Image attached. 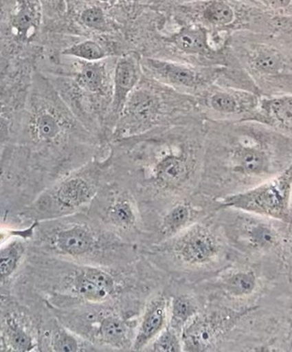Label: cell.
Listing matches in <instances>:
<instances>
[{
	"label": "cell",
	"mask_w": 292,
	"mask_h": 352,
	"mask_svg": "<svg viewBox=\"0 0 292 352\" xmlns=\"http://www.w3.org/2000/svg\"><path fill=\"white\" fill-rule=\"evenodd\" d=\"M231 47L260 96H292V48L279 34L236 32Z\"/></svg>",
	"instance_id": "6da1fadb"
},
{
	"label": "cell",
	"mask_w": 292,
	"mask_h": 352,
	"mask_svg": "<svg viewBox=\"0 0 292 352\" xmlns=\"http://www.w3.org/2000/svg\"><path fill=\"white\" fill-rule=\"evenodd\" d=\"M292 198V162L283 171L257 186L228 195L222 204L260 217L290 220Z\"/></svg>",
	"instance_id": "7a4b0ae2"
},
{
	"label": "cell",
	"mask_w": 292,
	"mask_h": 352,
	"mask_svg": "<svg viewBox=\"0 0 292 352\" xmlns=\"http://www.w3.org/2000/svg\"><path fill=\"white\" fill-rule=\"evenodd\" d=\"M175 256L190 266L205 265L219 255L221 244L214 232L204 224L194 223L181 232L172 246Z\"/></svg>",
	"instance_id": "3957f363"
},
{
	"label": "cell",
	"mask_w": 292,
	"mask_h": 352,
	"mask_svg": "<svg viewBox=\"0 0 292 352\" xmlns=\"http://www.w3.org/2000/svg\"><path fill=\"white\" fill-rule=\"evenodd\" d=\"M262 96L240 88L223 87L212 91L207 99L211 110L235 121H255Z\"/></svg>",
	"instance_id": "277c9868"
},
{
	"label": "cell",
	"mask_w": 292,
	"mask_h": 352,
	"mask_svg": "<svg viewBox=\"0 0 292 352\" xmlns=\"http://www.w3.org/2000/svg\"><path fill=\"white\" fill-rule=\"evenodd\" d=\"M232 318L222 314H198L181 331L183 351H211L216 347L221 335L231 327Z\"/></svg>",
	"instance_id": "5b68a950"
},
{
	"label": "cell",
	"mask_w": 292,
	"mask_h": 352,
	"mask_svg": "<svg viewBox=\"0 0 292 352\" xmlns=\"http://www.w3.org/2000/svg\"><path fill=\"white\" fill-rule=\"evenodd\" d=\"M73 291L93 303L104 302L115 294L116 283L112 275L103 269L86 267L73 278Z\"/></svg>",
	"instance_id": "8992f818"
},
{
	"label": "cell",
	"mask_w": 292,
	"mask_h": 352,
	"mask_svg": "<svg viewBox=\"0 0 292 352\" xmlns=\"http://www.w3.org/2000/svg\"><path fill=\"white\" fill-rule=\"evenodd\" d=\"M169 305L164 295L155 297L146 306L135 336L133 340L132 351H140L148 347L153 340L168 324Z\"/></svg>",
	"instance_id": "52a82bcc"
},
{
	"label": "cell",
	"mask_w": 292,
	"mask_h": 352,
	"mask_svg": "<svg viewBox=\"0 0 292 352\" xmlns=\"http://www.w3.org/2000/svg\"><path fill=\"white\" fill-rule=\"evenodd\" d=\"M255 121L292 138V96H262Z\"/></svg>",
	"instance_id": "ba28073f"
},
{
	"label": "cell",
	"mask_w": 292,
	"mask_h": 352,
	"mask_svg": "<svg viewBox=\"0 0 292 352\" xmlns=\"http://www.w3.org/2000/svg\"><path fill=\"white\" fill-rule=\"evenodd\" d=\"M144 67L154 78L171 86L192 88L205 83V79L194 68L175 62L147 58Z\"/></svg>",
	"instance_id": "9c48e42d"
},
{
	"label": "cell",
	"mask_w": 292,
	"mask_h": 352,
	"mask_svg": "<svg viewBox=\"0 0 292 352\" xmlns=\"http://www.w3.org/2000/svg\"><path fill=\"white\" fill-rule=\"evenodd\" d=\"M54 246L60 254L72 257H83L98 248L95 232L87 226H74L56 232Z\"/></svg>",
	"instance_id": "30bf717a"
},
{
	"label": "cell",
	"mask_w": 292,
	"mask_h": 352,
	"mask_svg": "<svg viewBox=\"0 0 292 352\" xmlns=\"http://www.w3.org/2000/svg\"><path fill=\"white\" fill-rule=\"evenodd\" d=\"M139 65L132 56H124L116 64L113 75V111L119 113L139 81Z\"/></svg>",
	"instance_id": "8fae6325"
},
{
	"label": "cell",
	"mask_w": 292,
	"mask_h": 352,
	"mask_svg": "<svg viewBox=\"0 0 292 352\" xmlns=\"http://www.w3.org/2000/svg\"><path fill=\"white\" fill-rule=\"evenodd\" d=\"M96 190L86 179L75 177L63 182L56 188L54 199L63 210H75L89 204Z\"/></svg>",
	"instance_id": "7c38bea8"
},
{
	"label": "cell",
	"mask_w": 292,
	"mask_h": 352,
	"mask_svg": "<svg viewBox=\"0 0 292 352\" xmlns=\"http://www.w3.org/2000/svg\"><path fill=\"white\" fill-rule=\"evenodd\" d=\"M154 176L161 188L178 189L188 181L189 164L183 156L166 155L155 164Z\"/></svg>",
	"instance_id": "4fadbf2b"
},
{
	"label": "cell",
	"mask_w": 292,
	"mask_h": 352,
	"mask_svg": "<svg viewBox=\"0 0 292 352\" xmlns=\"http://www.w3.org/2000/svg\"><path fill=\"white\" fill-rule=\"evenodd\" d=\"M198 211L192 204H177L170 209L161 220L159 239L167 240L186 231L196 221Z\"/></svg>",
	"instance_id": "5bb4252c"
},
{
	"label": "cell",
	"mask_w": 292,
	"mask_h": 352,
	"mask_svg": "<svg viewBox=\"0 0 292 352\" xmlns=\"http://www.w3.org/2000/svg\"><path fill=\"white\" fill-rule=\"evenodd\" d=\"M41 8L38 0H18L11 25L22 39L32 38L41 24Z\"/></svg>",
	"instance_id": "9a60e30c"
},
{
	"label": "cell",
	"mask_w": 292,
	"mask_h": 352,
	"mask_svg": "<svg viewBox=\"0 0 292 352\" xmlns=\"http://www.w3.org/2000/svg\"><path fill=\"white\" fill-rule=\"evenodd\" d=\"M174 43L187 54L223 56V52L215 50L210 39V32L201 27H186L175 34Z\"/></svg>",
	"instance_id": "2e32d148"
},
{
	"label": "cell",
	"mask_w": 292,
	"mask_h": 352,
	"mask_svg": "<svg viewBox=\"0 0 292 352\" xmlns=\"http://www.w3.org/2000/svg\"><path fill=\"white\" fill-rule=\"evenodd\" d=\"M158 109L157 99L152 94L144 91H133L121 113L129 122L132 120L137 124H143L154 119Z\"/></svg>",
	"instance_id": "e0dca14e"
},
{
	"label": "cell",
	"mask_w": 292,
	"mask_h": 352,
	"mask_svg": "<svg viewBox=\"0 0 292 352\" xmlns=\"http://www.w3.org/2000/svg\"><path fill=\"white\" fill-rule=\"evenodd\" d=\"M99 340L115 349H126L129 345L128 328L123 319L116 314L104 315L96 331Z\"/></svg>",
	"instance_id": "ac0fdd59"
},
{
	"label": "cell",
	"mask_w": 292,
	"mask_h": 352,
	"mask_svg": "<svg viewBox=\"0 0 292 352\" xmlns=\"http://www.w3.org/2000/svg\"><path fill=\"white\" fill-rule=\"evenodd\" d=\"M243 226V237L255 251H267L276 245L279 241L277 232L262 221L249 220Z\"/></svg>",
	"instance_id": "d6986e66"
},
{
	"label": "cell",
	"mask_w": 292,
	"mask_h": 352,
	"mask_svg": "<svg viewBox=\"0 0 292 352\" xmlns=\"http://www.w3.org/2000/svg\"><path fill=\"white\" fill-rule=\"evenodd\" d=\"M199 308L194 298L189 295H178L172 297L169 305V327L181 333V331L199 312Z\"/></svg>",
	"instance_id": "ffe728a7"
},
{
	"label": "cell",
	"mask_w": 292,
	"mask_h": 352,
	"mask_svg": "<svg viewBox=\"0 0 292 352\" xmlns=\"http://www.w3.org/2000/svg\"><path fill=\"white\" fill-rule=\"evenodd\" d=\"M107 218L117 229H132L137 221L134 204L127 197L115 198L107 210Z\"/></svg>",
	"instance_id": "44dd1931"
},
{
	"label": "cell",
	"mask_w": 292,
	"mask_h": 352,
	"mask_svg": "<svg viewBox=\"0 0 292 352\" xmlns=\"http://www.w3.org/2000/svg\"><path fill=\"white\" fill-rule=\"evenodd\" d=\"M258 285L256 274L254 272L243 270L227 276L223 282V289L234 298H245L255 292Z\"/></svg>",
	"instance_id": "7402d4cb"
},
{
	"label": "cell",
	"mask_w": 292,
	"mask_h": 352,
	"mask_svg": "<svg viewBox=\"0 0 292 352\" xmlns=\"http://www.w3.org/2000/svg\"><path fill=\"white\" fill-rule=\"evenodd\" d=\"M106 68L100 61H83L78 75V83L90 93L99 94L106 85Z\"/></svg>",
	"instance_id": "603a6c76"
},
{
	"label": "cell",
	"mask_w": 292,
	"mask_h": 352,
	"mask_svg": "<svg viewBox=\"0 0 292 352\" xmlns=\"http://www.w3.org/2000/svg\"><path fill=\"white\" fill-rule=\"evenodd\" d=\"M62 55L73 56L82 61L96 62L103 60L106 54L96 41H86L66 48L62 51Z\"/></svg>",
	"instance_id": "cb8c5ba5"
},
{
	"label": "cell",
	"mask_w": 292,
	"mask_h": 352,
	"mask_svg": "<svg viewBox=\"0 0 292 352\" xmlns=\"http://www.w3.org/2000/svg\"><path fill=\"white\" fill-rule=\"evenodd\" d=\"M147 348L155 352L183 351L181 333L167 325Z\"/></svg>",
	"instance_id": "d4e9b609"
},
{
	"label": "cell",
	"mask_w": 292,
	"mask_h": 352,
	"mask_svg": "<svg viewBox=\"0 0 292 352\" xmlns=\"http://www.w3.org/2000/svg\"><path fill=\"white\" fill-rule=\"evenodd\" d=\"M62 131V126L58 118L52 113H39L35 120V132L42 141H53Z\"/></svg>",
	"instance_id": "484cf974"
},
{
	"label": "cell",
	"mask_w": 292,
	"mask_h": 352,
	"mask_svg": "<svg viewBox=\"0 0 292 352\" xmlns=\"http://www.w3.org/2000/svg\"><path fill=\"white\" fill-rule=\"evenodd\" d=\"M51 348L58 352H76L80 351L81 346L75 335L65 329H58L54 332Z\"/></svg>",
	"instance_id": "4316f807"
},
{
	"label": "cell",
	"mask_w": 292,
	"mask_h": 352,
	"mask_svg": "<svg viewBox=\"0 0 292 352\" xmlns=\"http://www.w3.org/2000/svg\"><path fill=\"white\" fill-rule=\"evenodd\" d=\"M278 16H292V0H240Z\"/></svg>",
	"instance_id": "83f0119b"
},
{
	"label": "cell",
	"mask_w": 292,
	"mask_h": 352,
	"mask_svg": "<svg viewBox=\"0 0 292 352\" xmlns=\"http://www.w3.org/2000/svg\"><path fill=\"white\" fill-rule=\"evenodd\" d=\"M80 19L82 23L91 30L106 31L109 30L106 15L104 10L99 7H90L86 8L81 13Z\"/></svg>",
	"instance_id": "f1b7e54d"
},
{
	"label": "cell",
	"mask_w": 292,
	"mask_h": 352,
	"mask_svg": "<svg viewBox=\"0 0 292 352\" xmlns=\"http://www.w3.org/2000/svg\"><path fill=\"white\" fill-rule=\"evenodd\" d=\"M8 340L15 351H27L33 347L31 338L25 333L21 326L13 322L8 325Z\"/></svg>",
	"instance_id": "f546056e"
},
{
	"label": "cell",
	"mask_w": 292,
	"mask_h": 352,
	"mask_svg": "<svg viewBox=\"0 0 292 352\" xmlns=\"http://www.w3.org/2000/svg\"><path fill=\"white\" fill-rule=\"evenodd\" d=\"M18 249L10 247L0 254V278H5L15 271L19 261Z\"/></svg>",
	"instance_id": "4dcf8cb0"
},
{
	"label": "cell",
	"mask_w": 292,
	"mask_h": 352,
	"mask_svg": "<svg viewBox=\"0 0 292 352\" xmlns=\"http://www.w3.org/2000/svg\"><path fill=\"white\" fill-rule=\"evenodd\" d=\"M275 33L279 34L292 48V16H280Z\"/></svg>",
	"instance_id": "1f68e13d"
},
{
	"label": "cell",
	"mask_w": 292,
	"mask_h": 352,
	"mask_svg": "<svg viewBox=\"0 0 292 352\" xmlns=\"http://www.w3.org/2000/svg\"><path fill=\"white\" fill-rule=\"evenodd\" d=\"M8 135V124L4 118L0 116V141L4 140Z\"/></svg>",
	"instance_id": "d6a6232c"
},
{
	"label": "cell",
	"mask_w": 292,
	"mask_h": 352,
	"mask_svg": "<svg viewBox=\"0 0 292 352\" xmlns=\"http://www.w3.org/2000/svg\"><path fill=\"white\" fill-rule=\"evenodd\" d=\"M119 2L122 3H129V2H136L138 1V0H118Z\"/></svg>",
	"instance_id": "836d02e7"
},
{
	"label": "cell",
	"mask_w": 292,
	"mask_h": 352,
	"mask_svg": "<svg viewBox=\"0 0 292 352\" xmlns=\"http://www.w3.org/2000/svg\"><path fill=\"white\" fill-rule=\"evenodd\" d=\"M72 1H73V0H66V4H67V3H70V2H72Z\"/></svg>",
	"instance_id": "e575fe53"
},
{
	"label": "cell",
	"mask_w": 292,
	"mask_h": 352,
	"mask_svg": "<svg viewBox=\"0 0 292 352\" xmlns=\"http://www.w3.org/2000/svg\"><path fill=\"white\" fill-rule=\"evenodd\" d=\"M291 254H292V239H291Z\"/></svg>",
	"instance_id": "d590c367"
},
{
	"label": "cell",
	"mask_w": 292,
	"mask_h": 352,
	"mask_svg": "<svg viewBox=\"0 0 292 352\" xmlns=\"http://www.w3.org/2000/svg\"><path fill=\"white\" fill-rule=\"evenodd\" d=\"M64 1H66V0H64Z\"/></svg>",
	"instance_id": "8d00e7d4"
}]
</instances>
